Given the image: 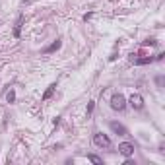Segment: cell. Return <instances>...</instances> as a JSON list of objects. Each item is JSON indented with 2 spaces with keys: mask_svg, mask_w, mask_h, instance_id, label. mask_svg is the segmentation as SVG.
<instances>
[{
  "mask_svg": "<svg viewBox=\"0 0 165 165\" xmlns=\"http://www.w3.org/2000/svg\"><path fill=\"white\" fill-rule=\"evenodd\" d=\"M111 107L115 111H124L126 109V99L122 93H115L113 97H111Z\"/></svg>",
  "mask_w": 165,
  "mask_h": 165,
  "instance_id": "obj_1",
  "label": "cell"
},
{
  "mask_svg": "<svg viewBox=\"0 0 165 165\" xmlns=\"http://www.w3.org/2000/svg\"><path fill=\"white\" fill-rule=\"evenodd\" d=\"M93 144L97 148H111V138L103 132H95L93 134Z\"/></svg>",
  "mask_w": 165,
  "mask_h": 165,
  "instance_id": "obj_2",
  "label": "cell"
},
{
  "mask_svg": "<svg viewBox=\"0 0 165 165\" xmlns=\"http://www.w3.org/2000/svg\"><path fill=\"white\" fill-rule=\"evenodd\" d=\"M119 153H120V156H124V157H130L132 153H134V144H130V142L119 144Z\"/></svg>",
  "mask_w": 165,
  "mask_h": 165,
  "instance_id": "obj_3",
  "label": "cell"
},
{
  "mask_svg": "<svg viewBox=\"0 0 165 165\" xmlns=\"http://www.w3.org/2000/svg\"><path fill=\"white\" fill-rule=\"evenodd\" d=\"M128 103H130L134 109H142V107H144V97H142L140 93H132L130 99H128Z\"/></svg>",
  "mask_w": 165,
  "mask_h": 165,
  "instance_id": "obj_4",
  "label": "cell"
},
{
  "mask_svg": "<svg viewBox=\"0 0 165 165\" xmlns=\"http://www.w3.org/2000/svg\"><path fill=\"white\" fill-rule=\"evenodd\" d=\"M111 130H115V132H117V134H119V136H126V134H128L124 126H122L120 122H115V120L111 122Z\"/></svg>",
  "mask_w": 165,
  "mask_h": 165,
  "instance_id": "obj_5",
  "label": "cell"
},
{
  "mask_svg": "<svg viewBox=\"0 0 165 165\" xmlns=\"http://www.w3.org/2000/svg\"><path fill=\"white\" fill-rule=\"evenodd\" d=\"M60 45H62V41H60V39H56V41H52V43H51L49 47H47V49H45L43 52H45V55H51V52H55V51L60 49Z\"/></svg>",
  "mask_w": 165,
  "mask_h": 165,
  "instance_id": "obj_6",
  "label": "cell"
},
{
  "mask_svg": "<svg viewBox=\"0 0 165 165\" xmlns=\"http://www.w3.org/2000/svg\"><path fill=\"white\" fill-rule=\"evenodd\" d=\"M56 91V84H51L49 88H47V91L43 93V97H41V101H47V99H51L52 97V93Z\"/></svg>",
  "mask_w": 165,
  "mask_h": 165,
  "instance_id": "obj_7",
  "label": "cell"
},
{
  "mask_svg": "<svg viewBox=\"0 0 165 165\" xmlns=\"http://www.w3.org/2000/svg\"><path fill=\"white\" fill-rule=\"evenodd\" d=\"M22 23H23V16H20L18 23H16V29H14V37H20V33H22Z\"/></svg>",
  "mask_w": 165,
  "mask_h": 165,
  "instance_id": "obj_8",
  "label": "cell"
},
{
  "mask_svg": "<svg viewBox=\"0 0 165 165\" xmlns=\"http://www.w3.org/2000/svg\"><path fill=\"white\" fill-rule=\"evenodd\" d=\"M88 159H89L91 163H95V165H103V159H101L99 156H95V153H89V156H88Z\"/></svg>",
  "mask_w": 165,
  "mask_h": 165,
  "instance_id": "obj_9",
  "label": "cell"
},
{
  "mask_svg": "<svg viewBox=\"0 0 165 165\" xmlns=\"http://www.w3.org/2000/svg\"><path fill=\"white\" fill-rule=\"evenodd\" d=\"M136 64H150V62H153V56H146V58H136Z\"/></svg>",
  "mask_w": 165,
  "mask_h": 165,
  "instance_id": "obj_10",
  "label": "cell"
},
{
  "mask_svg": "<svg viewBox=\"0 0 165 165\" xmlns=\"http://www.w3.org/2000/svg\"><path fill=\"white\" fill-rule=\"evenodd\" d=\"M6 99H8V103H14V101H16V91H14V89H10V91H8Z\"/></svg>",
  "mask_w": 165,
  "mask_h": 165,
  "instance_id": "obj_11",
  "label": "cell"
},
{
  "mask_svg": "<svg viewBox=\"0 0 165 165\" xmlns=\"http://www.w3.org/2000/svg\"><path fill=\"white\" fill-rule=\"evenodd\" d=\"M156 45H157L156 39H146V41H144V47H156Z\"/></svg>",
  "mask_w": 165,
  "mask_h": 165,
  "instance_id": "obj_12",
  "label": "cell"
},
{
  "mask_svg": "<svg viewBox=\"0 0 165 165\" xmlns=\"http://www.w3.org/2000/svg\"><path fill=\"white\" fill-rule=\"evenodd\" d=\"M93 107H95V101H89V103H88V115H91Z\"/></svg>",
  "mask_w": 165,
  "mask_h": 165,
  "instance_id": "obj_13",
  "label": "cell"
},
{
  "mask_svg": "<svg viewBox=\"0 0 165 165\" xmlns=\"http://www.w3.org/2000/svg\"><path fill=\"white\" fill-rule=\"evenodd\" d=\"M91 16H93L91 12H89V14H86V16H84V22H88V20H91Z\"/></svg>",
  "mask_w": 165,
  "mask_h": 165,
  "instance_id": "obj_14",
  "label": "cell"
}]
</instances>
